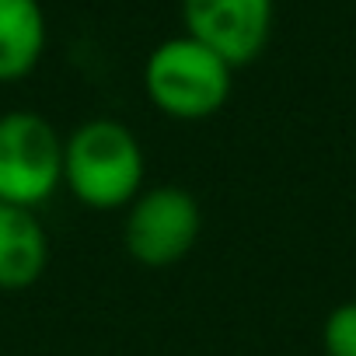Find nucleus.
<instances>
[{"label":"nucleus","instance_id":"obj_1","mask_svg":"<svg viewBox=\"0 0 356 356\" xmlns=\"http://www.w3.org/2000/svg\"><path fill=\"white\" fill-rule=\"evenodd\" d=\"M63 189L95 213H122L147 189V150L112 115H95L63 136Z\"/></svg>","mask_w":356,"mask_h":356},{"label":"nucleus","instance_id":"obj_2","mask_svg":"<svg viewBox=\"0 0 356 356\" xmlns=\"http://www.w3.org/2000/svg\"><path fill=\"white\" fill-rule=\"evenodd\" d=\"M231 91L234 67L186 32L157 42L143 60V95L164 119H213L231 102Z\"/></svg>","mask_w":356,"mask_h":356},{"label":"nucleus","instance_id":"obj_3","mask_svg":"<svg viewBox=\"0 0 356 356\" xmlns=\"http://www.w3.org/2000/svg\"><path fill=\"white\" fill-rule=\"evenodd\" d=\"M63 189V133L32 108L0 115V203L39 210Z\"/></svg>","mask_w":356,"mask_h":356},{"label":"nucleus","instance_id":"obj_4","mask_svg":"<svg viewBox=\"0 0 356 356\" xmlns=\"http://www.w3.org/2000/svg\"><path fill=\"white\" fill-rule=\"evenodd\" d=\"M203 234L200 200L175 182L147 186L122 210V248L143 269H168L189 259Z\"/></svg>","mask_w":356,"mask_h":356},{"label":"nucleus","instance_id":"obj_5","mask_svg":"<svg viewBox=\"0 0 356 356\" xmlns=\"http://www.w3.org/2000/svg\"><path fill=\"white\" fill-rule=\"evenodd\" d=\"M273 0H182L186 35L234 70L255 63L273 39Z\"/></svg>","mask_w":356,"mask_h":356},{"label":"nucleus","instance_id":"obj_6","mask_svg":"<svg viewBox=\"0 0 356 356\" xmlns=\"http://www.w3.org/2000/svg\"><path fill=\"white\" fill-rule=\"evenodd\" d=\"M49 231L35 210L0 203V290L18 293L35 286L49 269Z\"/></svg>","mask_w":356,"mask_h":356},{"label":"nucleus","instance_id":"obj_7","mask_svg":"<svg viewBox=\"0 0 356 356\" xmlns=\"http://www.w3.org/2000/svg\"><path fill=\"white\" fill-rule=\"evenodd\" d=\"M49 46L42 0H0V84L35 74Z\"/></svg>","mask_w":356,"mask_h":356},{"label":"nucleus","instance_id":"obj_8","mask_svg":"<svg viewBox=\"0 0 356 356\" xmlns=\"http://www.w3.org/2000/svg\"><path fill=\"white\" fill-rule=\"evenodd\" d=\"M325 356H356V300L335 304L321 321Z\"/></svg>","mask_w":356,"mask_h":356}]
</instances>
